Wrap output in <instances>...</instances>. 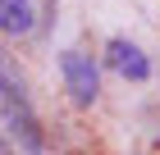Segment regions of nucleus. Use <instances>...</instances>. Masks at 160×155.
<instances>
[{"label":"nucleus","mask_w":160,"mask_h":155,"mask_svg":"<svg viewBox=\"0 0 160 155\" xmlns=\"http://www.w3.org/2000/svg\"><path fill=\"white\" fill-rule=\"evenodd\" d=\"M0 123L9 132L14 146H23L28 155H41L46 151V137H41V119L32 109V96H28V82L18 64L0 50Z\"/></svg>","instance_id":"obj_1"},{"label":"nucleus","mask_w":160,"mask_h":155,"mask_svg":"<svg viewBox=\"0 0 160 155\" xmlns=\"http://www.w3.org/2000/svg\"><path fill=\"white\" fill-rule=\"evenodd\" d=\"M60 73H64V87L73 96V105H96L101 73H96V60H92L87 50H64L60 55Z\"/></svg>","instance_id":"obj_2"},{"label":"nucleus","mask_w":160,"mask_h":155,"mask_svg":"<svg viewBox=\"0 0 160 155\" xmlns=\"http://www.w3.org/2000/svg\"><path fill=\"white\" fill-rule=\"evenodd\" d=\"M105 64H110L119 78H133V82H147L151 78V60L142 55L137 41H128V36H110V41H105Z\"/></svg>","instance_id":"obj_3"},{"label":"nucleus","mask_w":160,"mask_h":155,"mask_svg":"<svg viewBox=\"0 0 160 155\" xmlns=\"http://www.w3.org/2000/svg\"><path fill=\"white\" fill-rule=\"evenodd\" d=\"M32 27H37L32 0H0V32L5 36H28Z\"/></svg>","instance_id":"obj_4"},{"label":"nucleus","mask_w":160,"mask_h":155,"mask_svg":"<svg viewBox=\"0 0 160 155\" xmlns=\"http://www.w3.org/2000/svg\"><path fill=\"white\" fill-rule=\"evenodd\" d=\"M0 155H14V142H9V132L0 128Z\"/></svg>","instance_id":"obj_5"}]
</instances>
